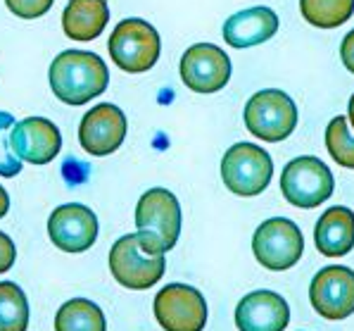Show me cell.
<instances>
[{
	"label": "cell",
	"mask_w": 354,
	"mask_h": 331,
	"mask_svg": "<svg viewBox=\"0 0 354 331\" xmlns=\"http://www.w3.org/2000/svg\"><path fill=\"white\" fill-rule=\"evenodd\" d=\"M50 89L67 105H86L110 84V72L100 55L88 51H64L50 64Z\"/></svg>",
	"instance_id": "cell-1"
},
{
	"label": "cell",
	"mask_w": 354,
	"mask_h": 331,
	"mask_svg": "<svg viewBox=\"0 0 354 331\" xmlns=\"http://www.w3.org/2000/svg\"><path fill=\"white\" fill-rule=\"evenodd\" d=\"M138 241L148 255H165L176 246L181 234V205L167 188H150L136 205Z\"/></svg>",
	"instance_id": "cell-2"
},
{
	"label": "cell",
	"mask_w": 354,
	"mask_h": 331,
	"mask_svg": "<svg viewBox=\"0 0 354 331\" xmlns=\"http://www.w3.org/2000/svg\"><path fill=\"white\" fill-rule=\"evenodd\" d=\"M107 51L122 72L143 74L150 72L160 60L162 41L150 21L129 17L114 26Z\"/></svg>",
	"instance_id": "cell-3"
},
{
	"label": "cell",
	"mask_w": 354,
	"mask_h": 331,
	"mask_svg": "<svg viewBox=\"0 0 354 331\" xmlns=\"http://www.w3.org/2000/svg\"><path fill=\"white\" fill-rule=\"evenodd\" d=\"M245 127L266 143L286 141L297 127V105L286 91H257L245 105Z\"/></svg>",
	"instance_id": "cell-4"
},
{
	"label": "cell",
	"mask_w": 354,
	"mask_h": 331,
	"mask_svg": "<svg viewBox=\"0 0 354 331\" xmlns=\"http://www.w3.org/2000/svg\"><path fill=\"white\" fill-rule=\"evenodd\" d=\"M274 177V162L264 148L254 143H236L221 160V179L231 193L252 198L266 191Z\"/></svg>",
	"instance_id": "cell-5"
},
{
	"label": "cell",
	"mask_w": 354,
	"mask_h": 331,
	"mask_svg": "<svg viewBox=\"0 0 354 331\" xmlns=\"http://www.w3.org/2000/svg\"><path fill=\"white\" fill-rule=\"evenodd\" d=\"M335 179L330 170L314 155H302L283 167L281 193L295 208L312 210L333 195Z\"/></svg>",
	"instance_id": "cell-6"
},
{
	"label": "cell",
	"mask_w": 354,
	"mask_h": 331,
	"mask_svg": "<svg viewBox=\"0 0 354 331\" xmlns=\"http://www.w3.org/2000/svg\"><path fill=\"white\" fill-rule=\"evenodd\" d=\"M252 253L261 267L271 272H286L295 267L304 253L302 231L288 217H271L254 231Z\"/></svg>",
	"instance_id": "cell-7"
},
{
	"label": "cell",
	"mask_w": 354,
	"mask_h": 331,
	"mask_svg": "<svg viewBox=\"0 0 354 331\" xmlns=\"http://www.w3.org/2000/svg\"><path fill=\"white\" fill-rule=\"evenodd\" d=\"M165 255H148L140 248L138 234H127L114 241L110 251V272L124 289H152L165 276Z\"/></svg>",
	"instance_id": "cell-8"
},
{
	"label": "cell",
	"mask_w": 354,
	"mask_h": 331,
	"mask_svg": "<svg viewBox=\"0 0 354 331\" xmlns=\"http://www.w3.org/2000/svg\"><path fill=\"white\" fill-rule=\"evenodd\" d=\"M152 310L165 331H203L207 324L205 296L188 284H167L155 296Z\"/></svg>",
	"instance_id": "cell-9"
},
{
	"label": "cell",
	"mask_w": 354,
	"mask_h": 331,
	"mask_svg": "<svg viewBox=\"0 0 354 331\" xmlns=\"http://www.w3.org/2000/svg\"><path fill=\"white\" fill-rule=\"evenodd\" d=\"M178 72L195 93H216L231 79V60L214 43H195L183 53Z\"/></svg>",
	"instance_id": "cell-10"
},
{
	"label": "cell",
	"mask_w": 354,
	"mask_h": 331,
	"mask_svg": "<svg viewBox=\"0 0 354 331\" xmlns=\"http://www.w3.org/2000/svg\"><path fill=\"white\" fill-rule=\"evenodd\" d=\"M309 301L324 319H347L354 312V272L342 265L324 267L312 279Z\"/></svg>",
	"instance_id": "cell-11"
},
{
	"label": "cell",
	"mask_w": 354,
	"mask_h": 331,
	"mask_svg": "<svg viewBox=\"0 0 354 331\" xmlns=\"http://www.w3.org/2000/svg\"><path fill=\"white\" fill-rule=\"evenodd\" d=\"M97 217L81 203H67L53 210L48 220V236L64 253L88 251L97 238Z\"/></svg>",
	"instance_id": "cell-12"
},
{
	"label": "cell",
	"mask_w": 354,
	"mask_h": 331,
	"mask_svg": "<svg viewBox=\"0 0 354 331\" xmlns=\"http://www.w3.org/2000/svg\"><path fill=\"white\" fill-rule=\"evenodd\" d=\"M127 138V115L112 102L91 107L79 124V143L86 153L102 157L122 148Z\"/></svg>",
	"instance_id": "cell-13"
},
{
	"label": "cell",
	"mask_w": 354,
	"mask_h": 331,
	"mask_svg": "<svg viewBox=\"0 0 354 331\" xmlns=\"http://www.w3.org/2000/svg\"><path fill=\"white\" fill-rule=\"evenodd\" d=\"M10 145L21 162L48 165L59 155L62 134L50 119L26 117L21 122H15L12 132H10Z\"/></svg>",
	"instance_id": "cell-14"
},
{
	"label": "cell",
	"mask_w": 354,
	"mask_h": 331,
	"mask_svg": "<svg viewBox=\"0 0 354 331\" xmlns=\"http://www.w3.org/2000/svg\"><path fill=\"white\" fill-rule=\"evenodd\" d=\"M290 322V307L276 291H252L238 303V331H286Z\"/></svg>",
	"instance_id": "cell-15"
},
{
	"label": "cell",
	"mask_w": 354,
	"mask_h": 331,
	"mask_svg": "<svg viewBox=\"0 0 354 331\" xmlns=\"http://www.w3.org/2000/svg\"><path fill=\"white\" fill-rule=\"evenodd\" d=\"M279 31V15L271 8H250L231 15L224 24V41L231 48H252L274 39Z\"/></svg>",
	"instance_id": "cell-16"
},
{
	"label": "cell",
	"mask_w": 354,
	"mask_h": 331,
	"mask_svg": "<svg viewBox=\"0 0 354 331\" xmlns=\"http://www.w3.org/2000/svg\"><path fill=\"white\" fill-rule=\"evenodd\" d=\"M317 251L326 258H342L354 248V213L345 205H333L319 217L314 229Z\"/></svg>",
	"instance_id": "cell-17"
},
{
	"label": "cell",
	"mask_w": 354,
	"mask_h": 331,
	"mask_svg": "<svg viewBox=\"0 0 354 331\" xmlns=\"http://www.w3.org/2000/svg\"><path fill=\"white\" fill-rule=\"evenodd\" d=\"M110 21L107 0H69L62 12V29L72 41H93Z\"/></svg>",
	"instance_id": "cell-18"
},
{
	"label": "cell",
	"mask_w": 354,
	"mask_h": 331,
	"mask_svg": "<svg viewBox=\"0 0 354 331\" xmlns=\"http://www.w3.org/2000/svg\"><path fill=\"white\" fill-rule=\"evenodd\" d=\"M55 331H107V319L93 301L72 298L57 310Z\"/></svg>",
	"instance_id": "cell-19"
},
{
	"label": "cell",
	"mask_w": 354,
	"mask_h": 331,
	"mask_svg": "<svg viewBox=\"0 0 354 331\" xmlns=\"http://www.w3.org/2000/svg\"><path fill=\"white\" fill-rule=\"evenodd\" d=\"M299 12L312 26L335 29L354 15V0H299Z\"/></svg>",
	"instance_id": "cell-20"
},
{
	"label": "cell",
	"mask_w": 354,
	"mask_h": 331,
	"mask_svg": "<svg viewBox=\"0 0 354 331\" xmlns=\"http://www.w3.org/2000/svg\"><path fill=\"white\" fill-rule=\"evenodd\" d=\"M29 329V301L15 281H0V331Z\"/></svg>",
	"instance_id": "cell-21"
},
{
	"label": "cell",
	"mask_w": 354,
	"mask_h": 331,
	"mask_svg": "<svg viewBox=\"0 0 354 331\" xmlns=\"http://www.w3.org/2000/svg\"><path fill=\"white\" fill-rule=\"evenodd\" d=\"M326 148L337 165L354 170V138L350 136L347 119L342 115L333 117L326 127Z\"/></svg>",
	"instance_id": "cell-22"
},
{
	"label": "cell",
	"mask_w": 354,
	"mask_h": 331,
	"mask_svg": "<svg viewBox=\"0 0 354 331\" xmlns=\"http://www.w3.org/2000/svg\"><path fill=\"white\" fill-rule=\"evenodd\" d=\"M15 127V117L10 112H0V177H17L21 172V160L10 145V132Z\"/></svg>",
	"instance_id": "cell-23"
},
{
	"label": "cell",
	"mask_w": 354,
	"mask_h": 331,
	"mask_svg": "<svg viewBox=\"0 0 354 331\" xmlns=\"http://www.w3.org/2000/svg\"><path fill=\"white\" fill-rule=\"evenodd\" d=\"M55 0H5L8 10L19 19H38L53 8Z\"/></svg>",
	"instance_id": "cell-24"
},
{
	"label": "cell",
	"mask_w": 354,
	"mask_h": 331,
	"mask_svg": "<svg viewBox=\"0 0 354 331\" xmlns=\"http://www.w3.org/2000/svg\"><path fill=\"white\" fill-rule=\"evenodd\" d=\"M15 258H17V248H15L12 238L5 234V231H0V274L12 269Z\"/></svg>",
	"instance_id": "cell-25"
},
{
	"label": "cell",
	"mask_w": 354,
	"mask_h": 331,
	"mask_svg": "<svg viewBox=\"0 0 354 331\" xmlns=\"http://www.w3.org/2000/svg\"><path fill=\"white\" fill-rule=\"evenodd\" d=\"M340 57H342V64L347 67V72L354 74V29L345 36V39H342Z\"/></svg>",
	"instance_id": "cell-26"
},
{
	"label": "cell",
	"mask_w": 354,
	"mask_h": 331,
	"mask_svg": "<svg viewBox=\"0 0 354 331\" xmlns=\"http://www.w3.org/2000/svg\"><path fill=\"white\" fill-rule=\"evenodd\" d=\"M8 210H10V195L3 186H0V220L8 215Z\"/></svg>",
	"instance_id": "cell-27"
},
{
	"label": "cell",
	"mask_w": 354,
	"mask_h": 331,
	"mask_svg": "<svg viewBox=\"0 0 354 331\" xmlns=\"http://www.w3.org/2000/svg\"><path fill=\"white\" fill-rule=\"evenodd\" d=\"M347 110H350V122H352V127H354V96L350 98V107H347Z\"/></svg>",
	"instance_id": "cell-28"
}]
</instances>
